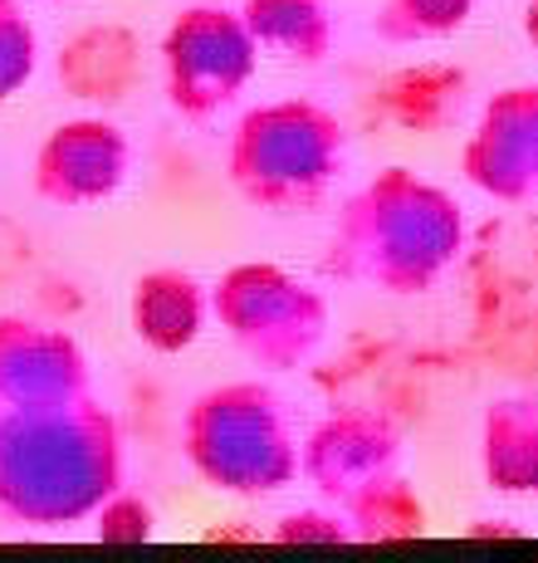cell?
<instances>
[{
	"mask_svg": "<svg viewBox=\"0 0 538 563\" xmlns=\"http://www.w3.org/2000/svg\"><path fill=\"white\" fill-rule=\"evenodd\" d=\"M538 431V417L529 427V417L514 421L509 402L500 417H490V481H500V490H538V451L529 456L524 441Z\"/></svg>",
	"mask_w": 538,
	"mask_h": 563,
	"instance_id": "cell-5",
	"label": "cell"
},
{
	"mask_svg": "<svg viewBox=\"0 0 538 563\" xmlns=\"http://www.w3.org/2000/svg\"><path fill=\"white\" fill-rule=\"evenodd\" d=\"M117 481L113 427L89 397L0 407V515L20 525H69Z\"/></svg>",
	"mask_w": 538,
	"mask_h": 563,
	"instance_id": "cell-1",
	"label": "cell"
},
{
	"mask_svg": "<svg viewBox=\"0 0 538 563\" xmlns=\"http://www.w3.org/2000/svg\"><path fill=\"white\" fill-rule=\"evenodd\" d=\"M35 74V25L20 0H0V103Z\"/></svg>",
	"mask_w": 538,
	"mask_h": 563,
	"instance_id": "cell-6",
	"label": "cell"
},
{
	"mask_svg": "<svg viewBox=\"0 0 538 563\" xmlns=\"http://www.w3.org/2000/svg\"><path fill=\"white\" fill-rule=\"evenodd\" d=\"M127 147L117 128L108 123H64L45 137L35 157V187L40 197L59 206H83L99 201L123 181Z\"/></svg>",
	"mask_w": 538,
	"mask_h": 563,
	"instance_id": "cell-2",
	"label": "cell"
},
{
	"mask_svg": "<svg viewBox=\"0 0 538 563\" xmlns=\"http://www.w3.org/2000/svg\"><path fill=\"white\" fill-rule=\"evenodd\" d=\"M133 323L153 349H187L201 329V295L191 275H153L137 285Z\"/></svg>",
	"mask_w": 538,
	"mask_h": 563,
	"instance_id": "cell-4",
	"label": "cell"
},
{
	"mask_svg": "<svg viewBox=\"0 0 538 563\" xmlns=\"http://www.w3.org/2000/svg\"><path fill=\"white\" fill-rule=\"evenodd\" d=\"M231 35H240V25L221 20V10H187V20L167 40L171 103L187 113H206V108L235 99V84L245 79V69H235V64L225 69V54H245V45H231L221 54Z\"/></svg>",
	"mask_w": 538,
	"mask_h": 563,
	"instance_id": "cell-3",
	"label": "cell"
},
{
	"mask_svg": "<svg viewBox=\"0 0 538 563\" xmlns=\"http://www.w3.org/2000/svg\"><path fill=\"white\" fill-rule=\"evenodd\" d=\"M470 5H475V0H392L386 15H396V10L412 15V25H406L402 35H446V30L466 25Z\"/></svg>",
	"mask_w": 538,
	"mask_h": 563,
	"instance_id": "cell-7",
	"label": "cell"
}]
</instances>
